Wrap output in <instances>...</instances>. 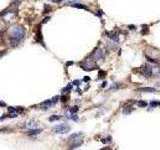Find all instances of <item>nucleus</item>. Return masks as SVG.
<instances>
[{"label": "nucleus", "mask_w": 160, "mask_h": 150, "mask_svg": "<svg viewBox=\"0 0 160 150\" xmlns=\"http://www.w3.org/2000/svg\"><path fill=\"white\" fill-rule=\"evenodd\" d=\"M24 37H25V29L22 26L12 27V29L10 30V34H9V42L11 46H17L22 41Z\"/></svg>", "instance_id": "f257e3e1"}, {"label": "nucleus", "mask_w": 160, "mask_h": 150, "mask_svg": "<svg viewBox=\"0 0 160 150\" xmlns=\"http://www.w3.org/2000/svg\"><path fill=\"white\" fill-rule=\"evenodd\" d=\"M83 136H84V134L82 132H77V133H74V134L70 135L68 138L69 145H70L69 148L73 149V148L80 147L83 144Z\"/></svg>", "instance_id": "f03ea898"}, {"label": "nucleus", "mask_w": 160, "mask_h": 150, "mask_svg": "<svg viewBox=\"0 0 160 150\" xmlns=\"http://www.w3.org/2000/svg\"><path fill=\"white\" fill-rule=\"evenodd\" d=\"M80 67L85 71H92V70L97 68V65H96L95 60H93L92 58H89V59H85V60L81 61Z\"/></svg>", "instance_id": "7ed1b4c3"}, {"label": "nucleus", "mask_w": 160, "mask_h": 150, "mask_svg": "<svg viewBox=\"0 0 160 150\" xmlns=\"http://www.w3.org/2000/svg\"><path fill=\"white\" fill-rule=\"evenodd\" d=\"M53 131L57 134H65V133H68L70 131V126L65 124V123H62V124H58L53 127Z\"/></svg>", "instance_id": "20e7f679"}, {"label": "nucleus", "mask_w": 160, "mask_h": 150, "mask_svg": "<svg viewBox=\"0 0 160 150\" xmlns=\"http://www.w3.org/2000/svg\"><path fill=\"white\" fill-rule=\"evenodd\" d=\"M104 57H105V53H104V50H102L101 48H96L91 56L92 59L95 61H103Z\"/></svg>", "instance_id": "39448f33"}, {"label": "nucleus", "mask_w": 160, "mask_h": 150, "mask_svg": "<svg viewBox=\"0 0 160 150\" xmlns=\"http://www.w3.org/2000/svg\"><path fill=\"white\" fill-rule=\"evenodd\" d=\"M59 100V96H54L52 99H49V100H45L43 101L42 103L40 104V107L43 108V109H48L50 107H52L54 104L57 103V101Z\"/></svg>", "instance_id": "423d86ee"}, {"label": "nucleus", "mask_w": 160, "mask_h": 150, "mask_svg": "<svg viewBox=\"0 0 160 150\" xmlns=\"http://www.w3.org/2000/svg\"><path fill=\"white\" fill-rule=\"evenodd\" d=\"M139 71L142 75H144L146 77H151L152 76V66H150L149 64H145V65L141 66L139 68Z\"/></svg>", "instance_id": "0eeeda50"}, {"label": "nucleus", "mask_w": 160, "mask_h": 150, "mask_svg": "<svg viewBox=\"0 0 160 150\" xmlns=\"http://www.w3.org/2000/svg\"><path fill=\"white\" fill-rule=\"evenodd\" d=\"M36 126H37V123H36L35 120H29V121H26V122L23 123V127L26 128V129H28V130L36 128Z\"/></svg>", "instance_id": "6e6552de"}, {"label": "nucleus", "mask_w": 160, "mask_h": 150, "mask_svg": "<svg viewBox=\"0 0 160 150\" xmlns=\"http://www.w3.org/2000/svg\"><path fill=\"white\" fill-rule=\"evenodd\" d=\"M136 91L138 92H157V90L155 88H152V87H143V88H138L136 89Z\"/></svg>", "instance_id": "1a4fd4ad"}, {"label": "nucleus", "mask_w": 160, "mask_h": 150, "mask_svg": "<svg viewBox=\"0 0 160 150\" xmlns=\"http://www.w3.org/2000/svg\"><path fill=\"white\" fill-rule=\"evenodd\" d=\"M42 132V129H30V130H28L27 132H26V134L28 135V136H33V135H36V134H39V133H41Z\"/></svg>", "instance_id": "9d476101"}, {"label": "nucleus", "mask_w": 160, "mask_h": 150, "mask_svg": "<svg viewBox=\"0 0 160 150\" xmlns=\"http://www.w3.org/2000/svg\"><path fill=\"white\" fill-rule=\"evenodd\" d=\"M160 68L157 66H152V76H159Z\"/></svg>", "instance_id": "9b49d317"}, {"label": "nucleus", "mask_w": 160, "mask_h": 150, "mask_svg": "<svg viewBox=\"0 0 160 150\" xmlns=\"http://www.w3.org/2000/svg\"><path fill=\"white\" fill-rule=\"evenodd\" d=\"M72 6H73V7H75V8H79V9L89 10V9H88V7H87L86 5H83V4H79V3H74V4H72Z\"/></svg>", "instance_id": "f8f14e48"}, {"label": "nucleus", "mask_w": 160, "mask_h": 150, "mask_svg": "<svg viewBox=\"0 0 160 150\" xmlns=\"http://www.w3.org/2000/svg\"><path fill=\"white\" fill-rule=\"evenodd\" d=\"M137 105L139 107H141V108H144V107L147 106V102L146 101H143V100H139L137 102Z\"/></svg>", "instance_id": "ddd939ff"}, {"label": "nucleus", "mask_w": 160, "mask_h": 150, "mask_svg": "<svg viewBox=\"0 0 160 150\" xmlns=\"http://www.w3.org/2000/svg\"><path fill=\"white\" fill-rule=\"evenodd\" d=\"M108 37L115 40V41H118V35L116 34V33H108Z\"/></svg>", "instance_id": "4468645a"}, {"label": "nucleus", "mask_w": 160, "mask_h": 150, "mask_svg": "<svg viewBox=\"0 0 160 150\" xmlns=\"http://www.w3.org/2000/svg\"><path fill=\"white\" fill-rule=\"evenodd\" d=\"M78 110H79V107H78V106H73V107H71V108L69 109L70 113H76Z\"/></svg>", "instance_id": "2eb2a0df"}, {"label": "nucleus", "mask_w": 160, "mask_h": 150, "mask_svg": "<svg viewBox=\"0 0 160 150\" xmlns=\"http://www.w3.org/2000/svg\"><path fill=\"white\" fill-rule=\"evenodd\" d=\"M60 118H61V117H60V116H58V115H52V116H50V117H49V121H51V122H52V121H54V120H59Z\"/></svg>", "instance_id": "dca6fc26"}, {"label": "nucleus", "mask_w": 160, "mask_h": 150, "mask_svg": "<svg viewBox=\"0 0 160 150\" xmlns=\"http://www.w3.org/2000/svg\"><path fill=\"white\" fill-rule=\"evenodd\" d=\"M150 106H151V107L160 106V102H158V101H151V102H150Z\"/></svg>", "instance_id": "f3484780"}, {"label": "nucleus", "mask_w": 160, "mask_h": 150, "mask_svg": "<svg viewBox=\"0 0 160 150\" xmlns=\"http://www.w3.org/2000/svg\"><path fill=\"white\" fill-rule=\"evenodd\" d=\"M119 87H120V85H119V84H117V83H113V84H112V86L110 87V90H113V89H114V90H117Z\"/></svg>", "instance_id": "a211bd4d"}, {"label": "nucleus", "mask_w": 160, "mask_h": 150, "mask_svg": "<svg viewBox=\"0 0 160 150\" xmlns=\"http://www.w3.org/2000/svg\"><path fill=\"white\" fill-rule=\"evenodd\" d=\"M70 89H72V86L69 84V85H67V87H65V88L62 90V92H63V93H64V92H68Z\"/></svg>", "instance_id": "6ab92c4d"}, {"label": "nucleus", "mask_w": 160, "mask_h": 150, "mask_svg": "<svg viewBox=\"0 0 160 150\" xmlns=\"http://www.w3.org/2000/svg\"><path fill=\"white\" fill-rule=\"evenodd\" d=\"M63 1H65L66 3H72V4H74V3H78L80 0H63Z\"/></svg>", "instance_id": "aec40b11"}, {"label": "nucleus", "mask_w": 160, "mask_h": 150, "mask_svg": "<svg viewBox=\"0 0 160 150\" xmlns=\"http://www.w3.org/2000/svg\"><path fill=\"white\" fill-rule=\"evenodd\" d=\"M132 110H133L132 108H128V109H124V111H123V112H124V114H128V113H129V112H131Z\"/></svg>", "instance_id": "412c9836"}, {"label": "nucleus", "mask_w": 160, "mask_h": 150, "mask_svg": "<svg viewBox=\"0 0 160 150\" xmlns=\"http://www.w3.org/2000/svg\"><path fill=\"white\" fill-rule=\"evenodd\" d=\"M44 7H45V11H44V12L50 11V10H51V6H50V5H47V4H46Z\"/></svg>", "instance_id": "4be33fe9"}, {"label": "nucleus", "mask_w": 160, "mask_h": 150, "mask_svg": "<svg viewBox=\"0 0 160 150\" xmlns=\"http://www.w3.org/2000/svg\"><path fill=\"white\" fill-rule=\"evenodd\" d=\"M147 60H149V61H150V62H153V63H157V62H158V61H157V60H155V59H151V58L150 57H148V56H147Z\"/></svg>", "instance_id": "5701e85b"}, {"label": "nucleus", "mask_w": 160, "mask_h": 150, "mask_svg": "<svg viewBox=\"0 0 160 150\" xmlns=\"http://www.w3.org/2000/svg\"><path fill=\"white\" fill-rule=\"evenodd\" d=\"M48 20H50V17H49V16H48V17H45V19L42 21V23H46Z\"/></svg>", "instance_id": "b1692460"}, {"label": "nucleus", "mask_w": 160, "mask_h": 150, "mask_svg": "<svg viewBox=\"0 0 160 150\" xmlns=\"http://www.w3.org/2000/svg\"><path fill=\"white\" fill-rule=\"evenodd\" d=\"M67 99H68V96H63V97H62V99H61V100H62V101H63V102H65V101H66V100H67Z\"/></svg>", "instance_id": "393cba45"}, {"label": "nucleus", "mask_w": 160, "mask_h": 150, "mask_svg": "<svg viewBox=\"0 0 160 150\" xmlns=\"http://www.w3.org/2000/svg\"><path fill=\"white\" fill-rule=\"evenodd\" d=\"M80 83V81L79 80H75V81H73V84H75V85H78Z\"/></svg>", "instance_id": "a878e982"}, {"label": "nucleus", "mask_w": 160, "mask_h": 150, "mask_svg": "<svg viewBox=\"0 0 160 150\" xmlns=\"http://www.w3.org/2000/svg\"><path fill=\"white\" fill-rule=\"evenodd\" d=\"M0 106H1V107H5V106H6V104L1 101V102H0Z\"/></svg>", "instance_id": "bb28decb"}, {"label": "nucleus", "mask_w": 160, "mask_h": 150, "mask_svg": "<svg viewBox=\"0 0 160 150\" xmlns=\"http://www.w3.org/2000/svg\"><path fill=\"white\" fill-rule=\"evenodd\" d=\"M53 2H55V3H60V2H62L63 0H52Z\"/></svg>", "instance_id": "cd10ccee"}, {"label": "nucleus", "mask_w": 160, "mask_h": 150, "mask_svg": "<svg viewBox=\"0 0 160 150\" xmlns=\"http://www.w3.org/2000/svg\"><path fill=\"white\" fill-rule=\"evenodd\" d=\"M129 29H135L134 25H129Z\"/></svg>", "instance_id": "c85d7f7f"}, {"label": "nucleus", "mask_w": 160, "mask_h": 150, "mask_svg": "<svg viewBox=\"0 0 160 150\" xmlns=\"http://www.w3.org/2000/svg\"><path fill=\"white\" fill-rule=\"evenodd\" d=\"M89 80H90L89 77H84V81H89Z\"/></svg>", "instance_id": "c756f323"}, {"label": "nucleus", "mask_w": 160, "mask_h": 150, "mask_svg": "<svg viewBox=\"0 0 160 150\" xmlns=\"http://www.w3.org/2000/svg\"><path fill=\"white\" fill-rule=\"evenodd\" d=\"M71 64H73V62H67V63H66V66H68V65H71Z\"/></svg>", "instance_id": "7c9ffc66"}, {"label": "nucleus", "mask_w": 160, "mask_h": 150, "mask_svg": "<svg viewBox=\"0 0 160 150\" xmlns=\"http://www.w3.org/2000/svg\"><path fill=\"white\" fill-rule=\"evenodd\" d=\"M106 84H107V83H106V82H104V83H103V84H102V87H104V86H105Z\"/></svg>", "instance_id": "2f4dec72"}, {"label": "nucleus", "mask_w": 160, "mask_h": 150, "mask_svg": "<svg viewBox=\"0 0 160 150\" xmlns=\"http://www.w3.org/2000/svg\"><path fill=\"white\" fill-rule=\"evenodd\" d=\"M156 85H157V86H160V82H157V83H156Z\"/></svg>", "instance_id": "473e14b6"}]
</instances>
